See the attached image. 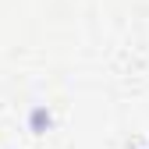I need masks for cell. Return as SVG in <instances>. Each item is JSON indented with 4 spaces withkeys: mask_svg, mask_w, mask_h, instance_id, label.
I'll list each match as a JSON object with an SVG mask.
<instances>
[{
    "mask_svg": "<svg viewBox=\"0 0 149 149\" xmlns=\"http://www.w3.org/2000/svg\"><path fill=\"white\" fill-rule=\"evenodd\" d=\"M43 128H50V110L36 107L32 110V132H43Z\"/></svg>",
    "mask_w": 149,
    "mask_h": 149,
    "instance_id": "6da1fadb",
    "label": "cell"
}]
</instances>
